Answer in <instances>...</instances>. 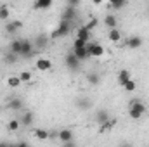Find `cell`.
<instances>
[{
	"label": "cell",
	"mask_w": 149,
	"mask_h": 147,
	"mask_svg": "<svg viewBox=\"0 0 149 147\" xmlns=\"http://www.w3.org/2000/svg\"><path fill=\"white\" fill-rule=\"evenodd\" d=\"M144 112H146V104H142L139 101H132L130 102V106H128V116L132 119H139Z\"/></svg>",
	"instance_id": "obj_1"
},
{
	"label": "cell",
	"mask_w": 149,
	"mask_h": 147,
	"mask_svg": "<svg viewBox=\"0 0 149 147\" xmlns=\"http://www.w3.org/2000/svg\"><path fill=\"white\" fill-rule=\"evenodd\" d=\"M71 26H73V23H66V21H59V24H57V28L54 30V33H52V38H63L66 37V35H70L71 33Z\"/></svg>",
	"instance_id": "obj_2"
},
{
	"label": "cell",
	"mask_w": 149,
	"mask_h": 147,
	"mask_svg": "<svg viewBox=\"0 0 149 147\" xmlns=\"http://www.w3.org/2000/svg\"><path fill=\"white\" fill-rule=\"evenodd\" d=\"M85 49H87V52H88L90 57H102L104 55V47L99 45V43H95V42H88Z\"/></svg>",
	"instance_id": "obj_3"
},
{
	"label": "cell",
	"mask_w": 149,
	"mask_h": 147,
	"mask_svg": "<svg viewBox=\"0 0 149 147\" xmlns=\"http://www.w3.org/2000/svg\"><path fill=\"white\" fill-rule=\"evenodd\" d=\"M33 55V43L30 40H23V49H21V55L23 59H30Z\"/></svg>",
	"instance_id": "obj_4"
},
{
	"label": "cell",
	"mask_w": 149,
	"mask_h": 147,
	"mask_svg": "<svg viewBox=\"0 0 149 147\" xmlns=\"http://www.w3.org/2000/svg\"><path fill=\"white\" fill-rule=\"evenodd\" d=\"M57 139L63 142V144H68V142H73L74 140V133L70 130V128H64L57 133Z\"/></svg>",
	"instance_id": "obj_5"
},
{
	"label": "cell",
	"mask_w": 149,
	"mask_h": 147,
	"mask_svg": "<svg viewBox=\"0 0 149 147\" xmlns=\"http://www.w3.org/2000/svg\"><path fill=\"white\" fill-rule=\"evenodd\" d=\"M64 61H66V66H68L70 69H73V71H76V69L80 68V64H81V62L74 57L73 52H68V54H66V57H64Z\"/></svg>",
	"instance_id": "obj_6"
},
{
	"label": "cell",
	"mask_w": 149,
	"mask_h": 147,
	"mask_svg": "<svg viewBox=\"0 0 149 147\" xmlns=\"http://www.w3.org/2000/svg\"><path fill=\"white\" fill-rule=\"evenodd\" d=\"M21 28H23V23L21 21H10V23L5 24V33L7 35H16Z\"/></svg>",
	"instance_id": "obj_7"
},
{
	"label": "cell",
	"mask_w": 149,
	"mask_h": 147,
	"mask_svg": "<svg viewBox=\"0 0 149 147\" xmlns=\"http://www.w3.org/2000/svg\"><path fill=\"white\" fill-rule=\"evenodd\" d=\"M33 119H35L33 111H23V114H21V118H19V123H21L23 126H30V125H33Z\"/></svg>",
	"instance_id": "obj_8"
},
{
	"label": "cell",
	"mask_w": 149,
	"mask_h": 147,
	"mask_svg": "<svg viewBox=\"0 0 149 147\" xmlns=\"http://www.w3.org/2000/svg\"><path fill=\"white\" fill-rule=\"evenodd\" d=\"M35 68L38 71H49V69H52V62L47 57H38L37 62H35Z\"/></svg>",
	"instance_id": "obj_9"
},
{
	"label": "cell",
	"mask_w": 149,
	"mask_h": 147,
	"mask_svg": "<svg viewBox=\"0 0 149 147\" xmlns=\"http://www.w3.org/2000/svg\"><path fill=\"white\" fill-rule=\"evenodd\" d=\"M142 43H144V40L141 37H137V35H134V37H128L125 40V45L128 47V49H139V47H142Z\"/></svg>",
	"instance_id": "obj_10"
},
{
	"label": "cell",
	"mask_w": 149,
	"mask_h": 147,
	"mask_svg": "<svg viewBox=\"0 0 149 147\" xmlns=\"http://www.w3.org/2000/svg\"><path fill=\"white\" fill-rule=\"evenodd\" d=\"M95 121L101 125V126H104L106 123H109L111 119H109V112L106 109H99L97 112H95Z\"/></svg>",
	"instance_id": "obj_11"
},
{
	"label": "cell",
	"mask_w": 149,
	"mask_h": 147,
	"mask_svg": "<svg viewBox=\"0 0 149 147\" xmlns=\"http://www.w3.org/2000/svg\"><path fill=\"white\" fill-rule=\"evenodd\" d=\"M76 19V10L71 9V7H66L64 12L61 14V21H66V23H73Z\"/></svg>",
	"instance_id": "obj_12"
},
{
	"label": "cell",
	"mask_w": 149,
	"mask_h": 147,
	"mask_svg": "<svg viewBox=\"0 0 149 147\" xmlns=\"http://www.w3.org/2000/svg\"><path fill=\"white\" fill-rule=\"evenodd\" d=\"M104 24H106L109 30H114V28L118 26V17H116L114 12H109V14L104 16Z\"/></svg>",
	"instance_id": "obj_13"
},
{
	"label": "cell",
	"mask_w": 149,
	"mask_h": 147,
	"mask_svg": "<svg viewBox=\"0 0 149 147\" xmlns=\"http://www.w3.org/2000/svg\"><path fill=\"white\" fill-rule=\"evenodd\" d=\"M132 80V76H130V71L128 69H121L120 73H118V76H116V81H118V85H125L127 81H130Z\"/></svg>",
	"instance_id": "obj_14"
},
{
	"label": "cell",
	"mask_w": 149,
	"mask_h": 147,
	"mask_svg": "<svg viewBox=\"0 0 149 147\" xmlns=\"http://www.w3.org/2000/svg\"><path fill=\"white\" fill-rule=\"evenodd\" d=\"M76 38H78V40H83V42H87V43L90 42V31L85 28V24L76 30Z\"/></svg>",
	"instance_id": "obj_15"
},
{
	"label": "cell",
	"mask_w": 149,
	"mask_h": 147,
	"mask_svg": "<svg viewBox=\"0 0 149 147\" xmlns=\"http://www.w3.org/2000/svg\"><path fill=\"white\" fill-rule=\"evenodd\" d=\"M21 49H23V40L16 38V40H12V42H10V52H12V54H16L17 57L21 55Z\"/></svg>",
	"instance_id": "obj_16"
},
{
	"label": "cell",
	"mask_w": 149,
	"mask_h": 147,
	"mask_svg": "<svg viewBox=\"0 0 149 147\" xmlns=\"http://www.w3.org/2000/svg\"><path fill=\"white\" fill-rule=\"evenodd\" d=\"M71 52L74 54V57H76L80 62H83V61H87V59L90 57V55H88V52H87V49H73Z\"/></svg>",
	"instance_id": "obj_17"
},
{
	"label": "cell",
	"mask_w": 149,
	"mask_h": 147,
	"mask_svg": "<svg viewBox=\"0 0 149 147\" xmlns=\"http://www.w3.org/2000/svg\"><path fill=\"white\" fill-rule=\"evenodd\" d=\"M7 107L12 111H21L23 109V101L19 99V97H12L10 101H9V104H7Z\"/></svg>",
	"instance_id": "obj_18"
},
{
	"label": "cell",
	"mask_w": 149,
	"mask_h": 147,
	"mask_svg": "<svg viewBox=\"0 0 149 147\" xmlns=\"http://www.w3.org/2000/svg\"><path fill=\"white\" fill-rule=\"evenodd\" d=\"M50 7H52V0H37L33 3L35 10H45V9H50Z\"/></svg>",
	"instance_id": "obj_19"
},
{
	"label": "cell",
	"mask_w": 149,
	"mask_h": 147,
	"mask_svg": "<svg viewBox=\"0 0 149 147\" xmlns=\"http://www.w3.org/2000/svg\"><path fill=\"white\" fill-rule=\"evenodd\" d=\"M47 43H49V37L47 35H38L37 40H35V43H33V47H37V49H45L47 47Z\"/></svg>",
	"instance_id": "obj_20"
},
{
	"label": "cell",
	"mask_w": 149,
	"mask_h": 147,
	"mask_svg": "<svg viewBox=\"0 0 149 147\" xmlns=\"http://www.w3.org/2000/svg\"><path fill=\"white\" fill-rule=\"evenodd\" d=\"M108 38H109V42H120L121 40V33H120V30L118 28H114V30H109V33H108Z\"/></svg>",
	"instance_id": "obj_21"
},
{
	"label": "cell",
	"mask_w": 149,
	"mask_h": 147,
	"mask_svg": "<svg viewBox=\"0 0 149 147\" xmlns=\"http://www.w3.org/2000/svg\"><path fill=\"white\" fill-rule=\"evenodd\" d=\"M17 59H19V57H17L16 54H12V52H7V54L3 55V62H5V64H16Z\"/></svg>",
	"instance_id": "obj_22"
},
{
	"label": "cell",
	"mask_w": 149,
	"mask_h": 147,
	"mask_svg": "<svg viewBox=\"0 0 149 147\" xmlns=\"http://www.w3.org/2000/svg\"><path fill=\"white\" fill-rule=\"evenodd\" d=\"M33 135H35V139H38V140H47V139L50 137V133H49L47 130H35Z\"/></svg>",
	"instance_id": "obj_23"
},
{
	"label": "cell",
	"mask_w": 149,
	"mask_h": 147,
	"mask_svg": "<svg viewBox=\"0 0 149 147\" xmlns=\"http://www.w3.org/2000/svg\"><path fill=\"white\" fill-rule=\"evenodd\" d=\"M7 85H9L10 88H17V87L21 85L19 76H9V78H7Z\"/></svg>",
	"instance_id": "obj_24"
},
{
	"label": "cell",
	"mask_w": 149,
	"mask_h": 147,
	"mask_svg": "<svg viewBox=\"0 0 149 147\" xmlns=\"http://www.w3.org/2000/svg\"><path fill=\"white\" fill-rule=\"evenodd\" d=\"M74 104H76L80 109H88V107H90V101H87V99H83V97H78Z\"/></svg>",
	"instance_id": "obj_25"
},
{
	"label": "cell",
	"mask_w": 149,
	"mask_h": 147,
	"mask_svg": "<svg viewBox=\"0 0 149 147\" xmlns=\"http://www.w3.org/2000/svg\"><path fill=\"white\" fill-rule=\"evenodd\" d=\"M87 81H88L90 85H99L101 78H99V74L97 73H88L87 74Z\"/></svg>",
	"instance_id": "obj_26"
},
{
	"label": "cell",
	"mask_w": 149,
	"mask_h": 147,
	"mask_svg": "<svg viewBox=\"0 0 149 147\" xmlns=\"http://www.w3.org/2000/svg\"><path fill=\"white\" fill-rule=\"evenodd\" d=\"M19 126H21L19 119H10V121H9V125H7V128H9L10 132H17V130H19Z\"/></svg>",
	"instance_id": "obj_27"
},
{
	"label": "cell",
	"mask_w": 149,
	"mask_h": 147,
	"mask_svg": "<svg viewBox=\"0 0 149 147\" xmlns=\"http://www.w3.org/2000/svg\"><path fill=\"white\" fill-rule=\"evenodd\" d=\"M9 14H10V9L3 3V5H0V19L3 21V19H7L9 17Z\"/></svg>",
	"instance_id": "obj_28"
},
{
	"label": "cell",
	"mask_w": 149,
	"mask_h": 147,
	"mask_svg": "<svg viewBox=\"0 0 149 147\" xmlns=\"http://www.w3.org/2000/svg\"><path fill=\"white\" fill-rule=\"evenodd\" d=\"M31 73L30 71H23V73H19V80H21V83H30L31 81Z\"/></svg>",
	"instance_id": "obj_29"
},
{
	"label": "cell",
	"mask_w": 149,
	"mask_h": 147,
	"mask_svg": "<svg viewBox=\"0 0 149 147\" xmlns=\"http://www.w3.org/2000/svg\"><path fill=\"white\" fill-rule=\"evenodd\" d=\"M125 5H127V2H125V0H116V2H111V3H109V7L114 9V10H120V9H123Z\"/></svg>",
	"instance_id": "obj_30"
},
{
	"label": "cell",
	"mask_w": 149,
	"mask_h": 147,
	"mask_svg": "<svg viewBox=\"0 0 149 147\" xmlns=\"http://www.w3.org/2000/svg\"><path fill=\"white\" fill-rule=\"evenodd\" d=\"M123 88H125L127 92H134V90L137 88V85H135V81H134V80H130V81H127V83L123 85Z\"/></svg>",
	"instance_id": "obj_31"
},
{
	"label": "cell",
	"mask_w": 149,
	"mask_h": 147,
	"mask_svg": "<svg viewBox=\"0 0 149 147\" xmlns=\"http://www.w3.org/2000/svg\"><path fill=\"white\" fill-rule=\"evenodd\" d=\"M87 47V42H83V40H78V38H74L73 42V49H85Z\"/></svg>",
	"instance_id": "obj_32"
},
{
	"label": "cell",
	"mask_w": 149,
	"mask_h": 147,
	"mask_svg": "<svg viewBox=\"0 0 149 147\" xmlns=\"http://www.w3.org/2000/svg\"><path fill=\"white\" fill-rule=\"evenodd\" d=\"M95 26H97V19H90V21H88V23L85 24V28H87L88 31H92V30H94Z\"/></svg>",
	"instance_id": "obj_33"
},
{
	"label": "cell",
	"mask_w": 149,
	"mask_h": 147,
	"mask_svg": "<svg viewBox=\"0 0 149 147\" xmlns=\"http://www.w3.org/2000/svg\"><path fill=\"white\" fill-rule=\"evenodd\" d=\"M80 5V2L78 0H68V7H71V9H76Z\"/></svg>",
	"instance_id": "obj_34"
},
{
	"label": "cell",
	"mask_w": 149,
	"mask_h": 147,
	"mask_svg": "<svg viewBox=\"0 0 149 147\" xmlns=\"http://www.w3.org/2000/svg\"><path fill=\"white\" fill-rule=\"evenodd\" d=\"M16 146V144H10V142H5V140H3V142H0V147H14Z\"/></svg>",
	"instance_id": "obj_35"
},
{
	"label": "cell",
	"mask_w": 149,
	"mask_h": 147,
	"mask_svg": "<svg viewBox=\"0 0 149 147\" xmlns=\"http://www.w3.org/2000/svg\"><path fill=\"white\" fill-rule=\"evenodd\" d=\"M63 147H78V146H76V142L73 140V142H68V144H63Z\"/></svg>",
	"instance_id": "obj_36"
},
{
	"label": "cell",
	"mask_w": 149,
	"mask_h": 147,
	"mask_svg": "<svg viewBox=\"0 0 149 147\" xmlns=\"http://www.w3.org/2000/svg\"><path fill=\"white\" fill-rule=\"evenodd\" d=\"M118 147H134V146H132L130 142H121V144H120Z\"/></svg>",
	"instance_id": "obj_37"
},
{
	"label": "cell",
	"mask_w": 149,
	"mask_h": 147,
	"mask_svg": "<svg viewBox=\"0 0 149 147\" xmlns=\"http://www.w3.org/2000/svg\"><path fill=\"white\" fill-rule=\"evenodd\" d=\"M16 147H30V146H28L26 142H17V144H16Z\"/></svg>",
	"instance_id": "obj_38"
},
{
	"label": "cell",
	"mask_w": 149,
	"mask_h": 147,
	"mask_svg": "<svg viewBox=\"0 0 149 147\" xmlns=\"http://www.w3.org/2000/svg\"><path fill=\"white\" fill-rule=\"evenodd\" d=\"M14 147H16V146H14Z\"/></svg>",
	"instance_id": "obj_39"
}]
</instances>
